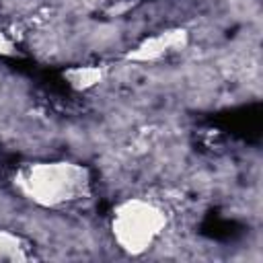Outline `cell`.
<instances>
[{
  "label": "cell",
  "mask_w": 263,
  "mask_h": 263,
  "mask_svg": "<svg viewBox=\"0 0 263 263\" xmlns=\"http://www.w3.org/2000/svg\"><path fill=\"white\" fill-rule=\"evenodd\" d=\"M88 183V171L70 160L31 162L14 175L18 193L41 208H66L84 199Z\"/></svg>",
  "instance_id": "6da1fadb"
},
{
  "label": "cell",
  "mask_w": 263,
  "mask_h": 263,
  "mask_svg": "<svg viewBox=\"0 0 263 263\" xmlns=\"http://www.w3.org/2000/svg\"><path fill=\"white\" fill-rule=\"evenodd\" d=\"M31 257L25 238L12 230L0 228V261H27Z\"/></svg>",
  "instance_id": "277c9868"
},
{
  "label": "cell",
  "mask_w": 263,
  "mask_h": 263,
  "mask_svg": "<svg viewBox=\"0 0 263 263\" xmlns=\"http://www.w3.org/2000/svg\"><path fill=\"white\" fill-rule=\"evenodd\" d=\"M99 76H101V72H97L95 68H76L70 72L72 86H76V88H84V86L92 84Z\"/></svg>",
  "instance_id": "5b68a950"
},
{
  "label": "cell",
  "mask_w": 263,
  "mask_h": 263,
  "mask_svg": "<svg viewBox=\"0 0 263 263\" xmlns=\"http://www.w3.org/2000/svg\"><path fill=\"white\" fill-rule=\"evenodd\" d=\"M183 31H168V33H162L158 37H152L148 39L146 43H142L136 51L134 58L138 60H156L168 51H173L175 47H179L183 43Z\"/></svg>",
  "instance_id": "3957f363"
},
{
  "label": "cell",
  "mask_w": 263,
  "mask_h": 263,
  "mask_svg": "<svg viewBox=\"0 0 263 263\" xmlns=\"http://www.w3.org/2000/svg\"><path fill=\"white\" fill-rule=\"evenodd\" d=\"M166 228V212L152 199L129 197L111 214V234L115 245L127 255H142L154 247Z\"/></svg>",
  "instance_id": "7a4b0ae2"
}]
</instances>
